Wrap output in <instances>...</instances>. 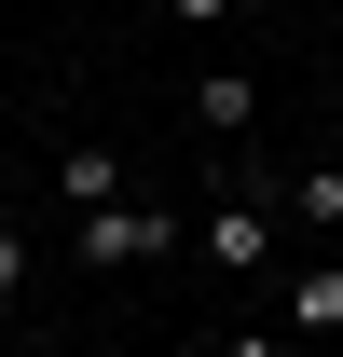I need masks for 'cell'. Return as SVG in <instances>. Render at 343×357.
<instances>
[{"mask_svg": "<svg viewBox=\"0 0 343 357\" xmlns=\"http://www.w3.org/2000/svg\"><path fill=\"white\" fill-rule=\"evenodd\" d=\"M192 124H206V137H247V124H261L247 69H206V83H192Z\"/></svg>", "mask_w": 343, "mask_h": 357, "instance_id": "5b68a950", "label": "cell"}, {"mask_svg": "<svg viewBox=\"0 0 343 357\" xmlns=\"http://www.w3.org/2000/svg\"><path fill=\"white\" fill-rule=\"evenodd\" d=\"M330 357H343V330H330Z\"/></svg>", "mask_w": 343, "mask_h": 357, "instance_id": "8fae6325", "label": "cell"}, {"mask_svg": "<svg viewBox=\"0 0 343 357\" xmlns=\"http://www.w3.org/2000/svg\"><path fill=\"white\" fill-rule=\"evenodd\" d=\"M330 83H343V42H330Z\"/></svg>", "mask_w": 343, "mask_h": 357, "instance_id": "30bf717a", "label": "cell"}, {"mask_svg": "<svg viewBox=\"0 0 343 357\" xmlns=\"http://www.w3.org/2000/svg\"><path fill=\"white\" fill-rule=\"evenodd\" d=\"M83 275H137V261H178V206H83L69 220Z\"/></svg>", "mask_w": 343, "mask_h": 357, "instance_id": "7a4b0ae2", "label": "cell"}, {"mask_svg": "<svg viewBox=\"0 0 343 357\" xmlns=\"http://www.w3.org/2000/svg\"><path fill=\"white\" fill-rule=\"evenodd\" d=\"M275 206H289L302 234H343V165H302V178H275Z\"/></svg>", "mask_w": 343, "mask_h": 357, "instance_id": "8992f818", "label": "cell"}, {"mask_svg": "<svg viewBox=\"0 0 343 357\" xmlns=\"http://www.w3.org/2000/svg\"><path fill=\"white\" fill-rule=\"evenodd\" d=\"M192 248H206V275L261 289V275H275V248H289V206H275V192H220L206 220H192Z\"/></svg>", "mask_w": 343, "mask_h": 357, "instance_id": "6da1fadb", "label": "cell"}, {"mask_svg": "<svg viewBox=\"0 0 343 357\" xmlns=\"http://www.w3.org/2000/svg\"><path fill=\"white\" fill-rule=\"evenodd\" d=\"M275 316H289L302 344H330V330H343V261H302V275H275Z\"/></svg>", "mask_w": 343, "mask_h": 357, "instance_id": "3957f363", "label": "cell"}, {"mask_svg": "<svg viewBox=\"0 0 343 357\" xmlns=\"http://www.w3.org/2000/svg\"><path fill=\"white\" fill-rule=\"evenodd\" d=\"M55 206H69V220H83V206H124V165H110L96 137H69V151H55Z\"/></svg>", "mask_w": 343, "mask_h": 357, "instance_id": "277c9868", "label": "cell"}, {"mask_svg": "<svg viewBox=\"0 0 343 357\" xmlns=\"http://www.w3.org/2000/svg\"><path fill=\"white\" fill-rule=\"evenodd\" d=\"M28 275H42V248H28V234L0 220V303H14V289H28Z\"/></svg>", "mask_w": 343, "mask_h": 357, "instance_id": "ba28073f", "label": "cell"}, {"mask_svg": "<svg viewBox=\"0 0 343 357\" xmlns=\"http://www.w3.org/2000/svg\"><path fill=\"white\" fill-rule=\"evenodd\" d=\"M220 357H302V330H289V316H261V330H234Z\"/></svg>", "mask_w": 343, "mask_h": 357, "instance_id": "52a82bcc", "label": "cell"}, {"mask_svg": "<svg viewBox=\"0 0 343 357\" xmlns=\"http://www.w3.org/2000/svg\"><path fill=\"white\" fill-rule=\"evenodd\" d=\"M178 28H220V14H261V0H165Z\"/></svg>", "mask_w": 343, "mask_h": 357, "instance_id": "9c48e42d", "label": "cell"}]
</instances>
